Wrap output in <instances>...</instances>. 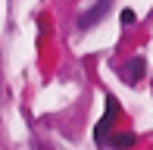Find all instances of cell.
<instances>
[{
  "instance_id": "obj_3",
  "label": "cell",
  "mask_w": 153,
  "mask_h": 150,
  "mask_svg": "<svg viewBox=\"0 0 153 150\" xmlns=\"http://www.w3.org/2000/svg\"><path fill=\"white\" fill-rule=\"evenodd\" d=\"M109 119H116V106L109 103V110H106V116L100 119V125H97V141H103L106 138V131H109Z\"/></svg>"
},
{
  "instance_id": "obj_1",
  "label": "cell",
  "mask_w": 153,
  "mask_h": 150,
  "mask_svg": "<svg viewBox=\"0 0 153 150\" xmlns=\"http://www.w3.org/2000/svg\"><path fill=\"white\" fill-rule=\"evenodd\" d=\"M109 3H113V0H97V3L91 6V10H88L85 16H81V22H78V25H81V28H91V25H97V22H100L103 16H106Z\"/></svg>"
},
{
  "instance_id": "obj_5",
  "label": "cell",
  "mask_w": 153,
  "mask_h": 150,
  "mask_svg": "<svg viewBox=\"0 0 153 150\" xmlns=\"http://www.w3.org/2000/svg\"><path fill=\"white\" fill-rule=\"evenodd\" d=\"M122 22H125V25L134 22V10H122Z\"/></svg>"
},
{
  "instance_id": "obj_2",
  "label": "cell",
  "mask_w": 153,
  "mask_h": 150,
  "mask_svg": "<svg viewBox=\"0 0 153 150\" xmlns=\"http://www.w3.org/2000/svg\"><path fill=\"white\" fill-rule=\"evenodd\" d=\"M122 72H125V81H141V75H144V59H141V56L128 59Z\"/></svg>"
},
{
  "instance_id": "obj_4",
  "label": "cell",
  "mask_w": 153,
  "mask_h": 150,
  "mask_svg": "<svg viewBox=\"0 0 153 150\" xmlns=\"http://www.w3.org/2000/svg\"><path fill=\"white\" fill-rule=\"evenodd\" d=\"M134 134H113V150H128V147H134Z\"/></svg>"
}]
</instances>
